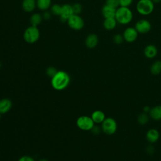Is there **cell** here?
<instances>
[{"instance_id": "1", "label": "cell", "mask_w": 161, "mask_h": 161, "mask_svg": "<svg viewBox=\"0 0 161 161\" xmlns=\"http://www.w3.org/2000/svg\"><path fill=\"white\" fill-rule=\"evenodd\" d=\"M70 78L68 73L63 70H58L57 74L52 77L51 85L57 91L65 89L69 84Z\"/></svg>"}, {"instance_id": "2", "label": "cell", "mask_w": 161, "mask_h": 161, "mask_svg": "<svg viewBox=\"0 0 161 161\" xmlns=\"http://www.w3.org/2000/svg\"><path fill=\"white\" fill-rule=\"evenodd\" d=\"M133 14L130 8L119 6L116 9L114 18L118 23L121 25H128L133 19Z\"/></svg>"}, {"instance_id": "3", "label": "cell", "mask_w": 161, "mask_h": 161, "mask_svg": "<svg viewBox=\"0 0 161 161\" xmlns=\"http://www.w3.org/2000/svg\"><path fill=\"white\" fill-rule=\"evenodd\" d=\"M155 8V4L152 0H138L136 9L137 12L143 16H148L152 13Z\"/></svg>"}, {"instance_id": "4", "label": "cell", "mask_w": 161, "mask_h": 161, "mask_svg": "<svg viewBox=\"0 0 161 161\" xmlns=\"http://www.w3.org/2000/svg\"><path fill=\"white\" fill-rule=\"evenodd\" d=\"M40 38V31L37 26L31 25L28 27L23 34L25 41L28 43H34L38 40Z\"/></svg>"}, {"instance_id": "5", "label": "cell", "mask_w": 161, "mask_h": 161, "mask_svg": "<svg viewBox=\"0 0 161 161\" xmlns=\"http://www.w3.org/2000/svg\"><path fill=\"white\" fill-rule=\"evenodd\" d=\"M118 125L116 120L111 117L106 118L101 123V130L106 135H111L116 133Z\"/></svg>"}, {"instance_id": "6", "label": "cell", "mask_w": 161, "mask_h": 161, "mask_svg": "<svg viewBox=\"0 0 161 161\" xmlns=\"http://www.w3.org/2000/svg\"><path fill=\"white\" fill-rule=\"evenodd\" d=\"M77 126L79 128L84 131L91 130L94 125V122L91 117L87 116H81L79 117L76 121Z\"/></svg>"}, {"instance_id": "7", "label": "cell", "mask_w": 161, "mask_h": 161, "mask_svg": "<svg viewBox=\"0 0 161 161\" xmlns=\"http://www.w3.org/2000/svg\"><path fill=\"white\" fill-rule=\"evenodd\" d=\"M67 22L69 26L74 30H80L84 26V21L79 14H74L69 18Z\"/></svg>"}, {"instance_id": "8", "label": "cell", "mask_w": 161, "mask_h": 161, "mask_svg": "<svg viewBox=\"0 0 161 161\" xmlns=\"http://www.w3.org/2000/svg\"><path fill=\"white\" fill-rule=\"evenodd\" d=\"M135 28L140 34H146L152 29L151 23L146 19H140L135 24Z\"/></svg>"}, {"instance_id": "9", "label": "cell", "mask_w": 161, "mask_h": 161, "mask_svg": "<svg viewBox=\"0 0 161 161\" xmlns=\"http://www.w3.org/2000/svg\"><path fill=\"white\" fill-rule=\"evenodd\" d=\"M138 33L135 28V27L129 26L125 29L123 33V36L124 41L128 43H133L135 42L138 36Z\"/></svg>"}, {"instance_id": "10", "label": "cell", "mask_w": 161, "mask_h": 161, "mask_svg": "<svg viewBox=\"0 0 161 161\" xmlns=\"http://www.w3.org/2000/svg\"><path fill=\"white\" fill-rule=\"evenodd\" d=\"M73 14H74V12H73L72 5L65 4L62 6V10L60 15V20L62 21H64V22L67 21L69 18Z\"/></svg>"}, {"instance_id": "11", "label": "cell", "mask_w": 161, "mask_h": 161, "mask_svg": "<svg viewBox=\"0 0 161 161\" xmlns=\"http://www.w3.org/2000/svg\"><path fill=\"white\" fill-rule=\"evenodd\" d=\"M158 53V49L153 44L147 45L143 50V54L147 58L152 59L155 58Z\"/></svg>"}, {"instance_id": "12", "label": "cell", "mask_w": 161, "mask_h": 161, "mask_svg": "<svg viewBox=\"0 0 161 161\" xmlns=\"http://www.w3.org/2000/svg\"><path fill=\"white\" fill-rule=\"evenodd\" d=\"M99 42L98 36L95 33H91L88 35L85 40V44L86 47L89 48H95Z\"/></svg>"}, {"instance_id": "13", "label": "cell", "mask_w": 161, "mask_h": 161, "mask_svg": "<svg viewBox=\"0 0 161 161\" xmlns=\"http://www.w3.org/2000/svg\"><path fill=\"white\" fill-rule=\"evenodd\" d=\"M160 137V134L159 132L155 128H151L149 130L147 131L146 133V139L147 141L150 143H155L156 142L158 141Z\"/></svg>"}, {"instance_id": "14", "label": "cell", "mask_w": 161, "mask_h": 161, "mask_svg": "<svg viewBox=\"0 0 161 161\" xmlns=\"http://www.w3.org/2000/svg\"><path fill=\"white\" fill-rule=\"evenodd\" d=\"M116 9L107 4H104L101 9V13L104 18H114L116 14Z\"/></svg>"}, {"instance_id": "15", "label": "cell", "mask_w": 161, "mask_h": 161, "mask_svg": "<svg viewBox=\"0 0 161 161\" xmlns=\"http://www.w3.org/2000/svg\"><path fill=\"white\" fill-rule=\"evenodd\" d=\"M12 107V102L8 98L0 100V113L5 114L8 112Z\"/></svg>"}, {"instance_id": "16", "label": "cell", "mask_w": 161, "mask_h": 161, "mask_svg": "<svg viewBox=\"0 0 161 161\" xmlns=\"http://www.w3.org/2000/svg\"><path fill=\"white\" fill-rule=\"evenodd\" d=\"M149 116L153 120H161V105H157L151 108Z\"/></svg>"}, {"instance_id": "17", "label": "cell", "mask_w": 161, "mask_h": 161, "mask_svg": "<svg viewBox=\"0 0 161 161\" xmlns=\"http://www.w3.org/2000/svg\"><path fill=\"white\" fill-rule=\"evenodd\" d=\"M36 6V0H23V9L28 13L33 11Z\"/></svg>"}, {"instance_id": "18", "label": "cell", "mask_w": 161, "mask_h": 161, "mask_svg": "<svg viewBox=\"0 0 161 161\" xmlns=\"http://www.w3.org/2000/svg\"><path fill=\"white\" fill-rule=\"evenodd\" d=\"M91 118L94 123H102L106 118L104 112L101 110H96L91 114Z\"/></svg>"}, {"instance_id": "19", "label": "cell", "mask_w": 161, "mask_h": 161, "mask_svg": "<svg viewBox=\"0 0 161 161\" xmlns=\"http://www.w3.org/2000/svg\"><path fill=\"white\" fill-rule=\"evenodd\" d=\"M117 23H118L114 18H104L103 25L105 30L108 31H111L116 27Z\"/></svg>"}, {"instance_id": "20", "label": "cell", "mask_w": 161, "mask_h": 161, "mask_svg": "<svg viewBox=\"0 0 161 161\" xmlns=\"http://www.w3.org/2000/svg\"><path fill=\"white\" fill-rule=\"evenodd\" d=\"M150 72L154 75H157L161 73V60H155L150 66Z\"/></svg>"}, {"instance_id": "21", "label": "cell", "mask_w": 161, "mask_h": 161, "mask_svg": "<svg viewBox=\"0 0 161 161\" xmlns=\"http://www.w3.org/2000/svg\"><path fill=\"white\" fill-rule=\"evenodd\" d=\"M52 4V0H36V6L42 11H47Z\"/></svg>"}, {"instance_id": "22", "label": "cell", "mask_w": 161, "mask_h": 161, "mask_svg": "<svg viewBox=\"0 0 161 161\" xmlns=\"http://www.w3.org/2000/svg\"><path fill=\"white\" fill-rule=\"evenodd\" d=\"M43 19V16L39 13H34L30 17V23L31 25L34 26H37L40 25Z\"/></svg>"}, {"instance_id": "23", "label": "cell", "mask_w": 161, "mask_h": 161, "mask_svg": "<svg viewBox=\"0 0 161 161\" xmlns=\"http://www.w3.org/2000/svg\"><path fill=\"white\" fill-rule=\"evenodd\" d=\"M148 121L149 116L148 115V113H145L144 112L140 113L137 118V121L138 124L140 125H145L147 124Z\"/></svg>"}, {"instance_id": "24", "label": "cell", "mask_w": 161, "mask_h": 161, "mask_svg": "<svg viewBox=\"0 0 161 161\" xmlns=\"http://www.w3.org/2000/svg\"><path fill=\"white\" fill-rule=\"evenodd\" d=\"M51 13L54 15H60L61 10H62V6L58 4H54L50 6Z\"/></svg>"}, {"instance_id": "25", "label": "cell", "mask_w": 161, "mask_h": 161, "mask_svg": "<svg viewBox=\"0 0 161 161\" xmlns=\"http://www.w3.org/2000/svg\"><path fill=\"white\" fill-rule=\"evenodd\" d=\"M113 41L116 45L121 44L123 42V41H124V38H123V35L119 34V33L115 34L113 36Z\"/></svg>"}, {"instance_id": "26", "label": "cell", "mask_w": 161, "mask_h": 161, "mask_svg": "<svg viewBox=\"0 0 161 161\" xmlns=\"http://www.w3.org/2000/svg\"><path fill=\"white\" fill-rule=\"evenodd\" d=\"M72 9H73V12L74 14H79L82 9V6L79 3H75L73 5H72Z\"/></svg>"}, {"instance_id": "27", "label": "cell", "mask_w": 161, "mask_h": 161, "mask_svg": "<svg viewBox=\"0 0 161 161\" xmlns=\"http://www.w3.org/2000/svg\"><path fill=\"white\" fill-rule=\"evenodd\" d=\"M106 4L117 9L119 7V0H106Z\"/></svg>"}, {"instance_id": "28", "label": "cell", "mask_w": 161, "mask_h": 161, "mask_svg": "<svg viewBox=\"0 0 161 161\" xmlns=\"http://www.w3.org/2000/svg\"><path fill=\"white\" fill-rule=\"evenodd\" d=\"M57 70L54 67H49L46 70V74L48 76L50 77L51 78L53 77L57 72Z\"/></svg>"}, {"instance_id": "29", "label": "cell", "mask_w": 161, "mask_h": 161, "mask_svg": "<svg viewBox=\"0 0 161 161\" xmlns=\"http://www.w3.org/2000/svg\"><path fill=\"white\" fill-rule=\"evenodd\" d=\"M133 2V0H119V6L130 8Z\"/></svg>"}, {"instance_id": "30", "label": "cell", "mask_w": 161, "mask_h": 161, "mask_svg": "<svg viewBox=\"0 0 161 161\" xmlns=\"http://www.w3.org/2000/svg\"><path fill=\"white\" fill-rule=\"evenodd\" d=\"M101 130V128H100L98 126L96 125H94V126L92 127V128L91 130V131H92V133H94V135H98L100 133Z\"/></svg>"}, {"instance_id": "31", "label": "cell", "mask_w": 161, "mask_h": 161, "mask_svg": "<svg viewBox=\"0 0 161 161\" xmlns=\"http://www.w3.org/2000/svg\"><path fill=\"white\" fill-rule=\"evenodd\" d=\"M18 161H35V160L31 157L28 156V155H25V156L20 157L19 158Z\"/></svg>"}, {"instance_id": "32", "label": "cell", "mask_w": 161, "mask_h": 161, "mask_svg": "<svg viewBox=\"0 0 161 161\" xmlns=\"http://www.w3.org/2000/svg\"><path fill=\"white\" fill-rule=\"evenodd\" d=\"M154 147L152 145H149L146 148V152L149 155H152L154 153Z\"/></svg>"}, {"instance_id": "33", "label": "cell", "mask_w": 161, "mask_h": 161, "mask_svg": "<svg viewBox=\"0 0 161 161\" xmlns=\"http://www.w3.org/2000/svg\"><path fill=\"white\" fill-rule=\"evenodd\" d=\"M42 16H43V18H44L45 19L48 20L51 18V13L50 12H48V11H45V12L43 13V14Z\"/></svg>"}, {"instance_id": "34", "label": "cell", "mask_w": 161, "mask_h": 161, "mask_svg": "<svg viewBox=\"0 0 161 161\" xmlns=\"http://www.w3.org/2000/svg\"><path fill=\"white\" fill-rule=\"evenodd\" d=\"M143 112L145 113H149L150 109H151V108L149 106H145L143 107Z\"/></svg>"}, {"instance_id": "35", "label": "cell", "mask_w": 161, "mask_h": 161, "mask_svg": "<svg viewBox=\"0 0 161 161\" xmlns=\"http://www.w3.org/2000/svg\"><path fill=\"white\" fill-rule=\"evenodd\" d=\"M154 4H158L161 3V0H152Z\"/></svg>"}, {"instance_id": "36", "label": "cell", "mask_w": 161, "mask_h": 161, "mask_svg": "<svg viewBox=\"0 0 161 161\" xmlns=\"http://www.w3.org/2000/svg\"><path fill=\"white\" fill-rule=\"evenodd\" d=\"M39 161H48V160H47V159H45V158H42V159L39 160Z\"/></svg>"}, {"instance_id": "37", "label": "cell", "mask_w": 161, "mask_h": 161, "mask_svg": "<svg viewBox=\"0 0 161 161\" xmlns=\"http://www.w3.org/2000/svg\"><path fill=\"white\" fill-rule=\"evenodd\" d=\"M1 66H2V64H1V62H0V69H1Z\"/></svg>"}, {"instance_id": "38", "label": "cell", "mask_w": 161, "mask_h": 161, "mask_svg": "<svg viewBox=\"0 0 161 161\" xmlns=\"http://www.w3.org/2000/svg\"><path fill=\"white\" fill-rule=\"evenodd\" d=\"M1 113H0V119H1Z\"/></svg>"}]
</instances>
